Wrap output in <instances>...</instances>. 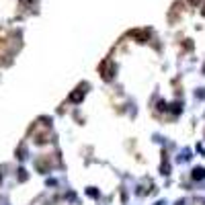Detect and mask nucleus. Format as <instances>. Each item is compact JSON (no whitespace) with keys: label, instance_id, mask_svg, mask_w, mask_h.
<instances>
[{"label":"nucleus","instance_id":"f257e3e1","mask_svg":"<svg viewBox=\"0 0 205 205\" xmlns=\"http://www.w3.org/2000/svg\"><path fill=\"white\" fill-rule=\"evenodd\" d=\"M203 176H205V170H203V168H195V170H193V178H195V180H199V178H203Z\"/></svg>","mask_w":205,"mask_h":205},{"label":"nucleus","instance_id":"f03ea898","mask_svg":"<svg viewBox=\"0 0 205 205\" xmlns=\"http://www.w3.org/2000/svg\"><path fill=\"white\" fill-rule=\"evenodd\" d=\"M82 95H84V90H82V88H80V90H78V93H74V95H72V97H70V101H74V103H78V101H80V99H82Z\"/></svg>","mask_w":205,"mask_h":205}]
</instances>
